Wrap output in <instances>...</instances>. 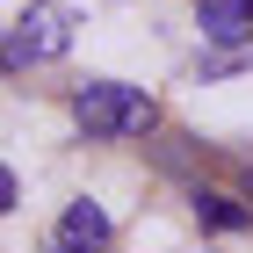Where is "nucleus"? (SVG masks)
<instances>
[{"label":"nucleus","instance_id":"6e6552de","mask_svg":"<svg viewBox=\"0 0 253 253\" xmlns=\"http://www.w3.org/2000/svg\"><path fill=\"white\" fill-rule=\"evenodd\" d=\"M51 253H87V246H65V239H58V246H51Z\"/></svg>","mask_w":253,"mask_h":253},{"label":"nucleus","instance_id":"20e7f679","mask_svg":"<svg viewBox=\"0 0 253 253\" xmlns=\"http://www.w3.org/2000/svg\"><path fill=\"white\" fill-rule=\"evenodd\" d=\"M188 217L203 224V232H253V210H246V203L224 195V188H203V181L188 188Z\"/></svg>","mask_w":253,"mask_h":253},{"label":"nucleus","instance_id":"7ed1b4c3","mask_svg":"<svg viewBox=\"0 0 253 253\" xmlns=\"http://www.w3.org/2000/svg\"><path fill=\"white\" fill-rule=\"evenodd\" d=\"M195 29H203V43H217V51H246L253 7L246 0H195Z\"/></svg>","mask_w":253,"mask_h":253},{"label":"nucleus","instance_id":"39448f33","mask_svg":"<svg viewBox=\"0 0 253 253\" xmlns=\"http://www.w3.org/2000/svg\"><path fill=\"white\" fill-rule=\"evenodd\" d=\"M58 239H65V246L101 253L109 239H116V224H109V210H101L94 195H73V203H65V217H58Z\"/></svg>","mask_w":253,"mask_h":253},{"label":"nucleus","instance_id":"f257e3e1","mask_svg":"<svg viewBox=\"0 0 253 253\" xmlns=\"http://www.w3.org/2000/svg\"><path fill=\"white\" fill-rule=\"evenodd\" d=\"M65 109H73V130L87 145H123V137L159 130V101L145 87H130V80H80L65 94Z\"/></svg>","mask_w":253,"mask_h":253},{"label":"nucleus","instance_id":"423d86ee","mask_svg":"<svg viewBox=\"0 0 253 253\" xmlns=\"http://www.w3.org/2000/svg\"><path fill=\"white\" fill-rule=\"evenodd\" d=\"M246 65H253V51H210L195 73H203V80H232V73H246Z\"/></svg>","mask_w":253,"mask_h":253},{"label":"nucleus","instance_id":"1a4fd4ad","mask_svg":"<svg viewBox=\"0 0 253 253\" xmlns=\"http://www.w3.org/2000/svg\"><path fill=\"white\" fill-rule=\"evenodd\" d=\"M246 7H253V0H246Z\"/></svg>","mask_w":253,"mask_h":253},{"label":"nucleus","instance_id":"f03ea898","mask_svg":"<svg viewBox=\"0 0 253 253\" xmlns=\"http://www.w3.org/2000/svg\"><path fill=\"white\" fill-rule=\"evenodd\" d=\"M73 29H80V15H73V0H29L15 15V29H7V73H29V65H51V58H65L73 51Z\"/></svg>","mask_w":253,"mask_h":253},{"label":"nucleus","instance_id":"0eeeda50","mask_svg":"<svg viewBox=\"0 0 253 253\" xmlns=\"http://www.w3.org/2000/svg\"><path fill=\"white\" fill-rule=\"evenodd\" d=\"M0 210H22V174L15 167H0Z\"/></svg>","mask_w":253,"mask_h":253}]
</instances>
